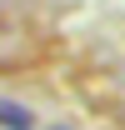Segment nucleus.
Returning <instances> with one entry per match:
<instances>
[{
  "label": "nucleus",
  "instance_id": "nucleus-1",
  "mask_svg": "<svg viewBox=\"0 0 125 130\" xmlns=\"http://www.w3.org/2000/svg\"><path fill=\"white\" fill-rule=\"evenodd\" d=\"M0 130H35V110L0 95Z\"/></svg>",
  "mask_w": 125,
  "mask_h": 130
},
{
  "label": "nucleus",
  "instance_id": "nucleus-2",
  "mask_svg": "<svg viewBox=\"0 0 125 130\" xmlns=\"http://www.w3.org/2000/svg\"><path fill=\"white\" fill-rule=\"evenodd\" d=\"M55 130H60V125H55Z\"/></svg>",
  "mask_w": 125,
  "mask_h": 130
}]
</instances>
